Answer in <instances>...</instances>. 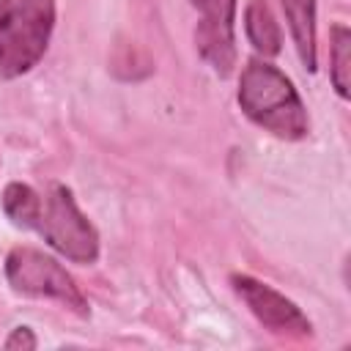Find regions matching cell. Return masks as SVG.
<instances>
[{
  "label": "cell",
  "mask_w": 351,
  "mask_h": 351,
  "mask_svg": "<svg viewBox=\"0 0 351 351\" xmlns=\"http://www.w3.org/2000/svg\"><path fill=\"white\" fill-rule=\"evenodd\" d=\"M241 112L280 140H302L310 132V118L293 82L269 60L252 58L239 80Z\"/></svg>",
  "instance_id": "obj_1"
},
{
  "label": "cell",
  "mask_w": 351,
  "mask_h": 351,
  "mask_svg": "<svg viewBox=\"0 0 351 351\" xmlns=\"http://www.w3.org/2000/svg\"><path fill=\"white\" fill-rule=\"evenodd\" d=\"M55 0H0V77L27 74L47 52Z\"/></svg>",
  "instance_id": "obj_2"
},
{
  "label": "cell",
  "mask_w": 351,
  "mask_h": 351,
  "mask_svg": "<svg viewBox=\"0 0 351 351\" xmlns=\"http://www.w3.org/2000/svg\"><path fill=\"white\" fill-rule=\"evenodd\" d=\"M30 230H36L55 252L74 263H96L99 258V233L80 211L71 189L63 184H49V189L41 195Z\"/></svg>",
  "instance_id": "obj_3"
},
{
  "label": "cell",
  "mask_w": 351,
  "mask_h": 351,
  "mask_svg": "<svg viewBox=\"0 0 351 351\" xmlns=\"http://www.w3.org/2000/svg\"><path fill=\"white\" fill-rule=\"evenodd\" d=\"M5 280L14 293L33 299H55L80 318L90 315V304L74 277L52 255L36 247H14L5 255Z\"/></svg>",
  "instance_id": "obj_4"
},
{
  "label": "cell",
  "mask_w": 351,
  "mask_h": 351,
  "mask_svg": "<svg viewBox=\"0 0 351 351\" xmlns=\"http://www.w3.org/2000/svg\"><path fill=\"white\" fill-rule=\"evenodd\" d=\"M233 291L241 296V302L250 307V313L271 332L288 335V337H307L313 335L310 318L280 291L271 285L250 277V274H230Z\"/></svg>",
  "instance_id": "obj_5"
},
{
  "label": "cell",
  "mask_w": 351,
  "mask_h": 351,
  "mask_svg": "<svg viewBox=\"0 0 351 351\" xmlns=\"http://www.w3.org/2000/svg\"><path fill=\"white\" fill-rule=\"evenodd\" d=\"M200 11V22L195 30L200 58L219 74L230 77L236 66V0H189Z\"/></svg>",
  "instance_id": "obj_6"
},
{
  "label": "cell",
  "mask_w": 351,
  "mask_h": 351,
  "mask_svg": "<svg viewBox=\"0 0 351 351\" xmlns=\"http://www.w3.org/2000/svg\"><path fill=\"white\" fill-rule=\"evenodd\" d=\"M282 14L288 19V30L296 47V55L307 71H315V0H280Z\"/></svg>",
  "instance_id": "obj_7"
},
{
  "label": "cell",
  "mask_w": 351,
  "mask_h": 351,
  "mask_svg": "<svg viewBox=\"0 0 351 351\" xmlns=\"http://www.w3.org/2000/svg\"><path fill=\"white\" fill-rule=\"evenodd\" d=\"M244 30L250 44L255 47V52H261L263 58H274L280 52L282 44V33L280 25L269 8L266 0H250L244 8Z\"/></svg>",
  "instance_id": "obj_8"
},
{
  "label": "cell",
  "mask_w": 351,
  "mask_h": 351,
  "mask_svg": "<svg viewBox=\"0 0 351 351\" xmlns=\"http://www.w3.org/2000/svg\"><path fill=\"white\" fill-rule=\"evenodd\" d=\"M38 206H41V195L33 186L22 184V181H11L3 189V211L19 228H33Z\"/></svg>",
  "instance_id": "obj_9"
},
{
  "label": "cell",
  "mask_w": 351,
  "mask_h": 351,
  "mask_svg": "<svg viewBox=\"0 0 351 351\" xmlns=\"http://www.w3.org/2000/svg\"><path fill=\"white\" fill-rule=\"evenodd\" d=\"M329 77L332 88L340 99H348V63H351V33L346 25L332 27V49H329Z\"/></svg>",
  "instance_id": "obj_10"
},
{
  "label": "cell",
  "mask_w": 351,
  "mask_h": 351,
  "mask_svg": "<svg viewBox=\"0 0 351 351\" xmlns=\"http://www.w3.org/2000/svg\"><path fill=\"white\" fill-rule=\"evenodd\" d=\"M3 346L5 348H36L38 340H36V335H33L30 326H16V329H11V335L5 337Z\"/></svg>",
  "instance_id": "obj_11"
}]
</instances>
